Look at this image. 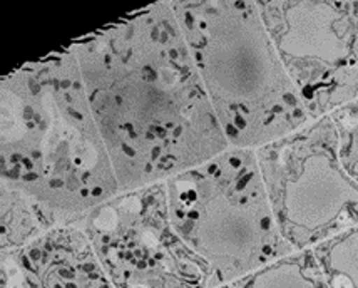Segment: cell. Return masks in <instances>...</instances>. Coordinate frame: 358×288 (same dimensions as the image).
I'll return each instance as SVG.
<instances>
[{
  "label": "cell",
  "mask_w": 358,
  "mask_h": 288,
  "mask_svg": "<svg viewBox=\"0 0 358 288\" xmlns=\"http://www.w3.org/2000/svg\"><path fill=\"white\" fill-rule=\"evenodd\" d=\"M229 146L258 147L310 124L257 0L169 2Z\"/></svg>",
  "instance_id": "cell-3"
},
{
  "label": "cell",
  "mask_w": 358,
  "mask_h": 288,
  "mask_svg": "<svg viewBox=\"0 0 358 288\" xmlns=\"http://www.w3.org/2000/svg\"><path fill=\"white\" fill-rule=\"evenodd\" d=\"M255 151L278 230L295 252L358 224V183L340 159L331 116Z\"/></svg>",
  "instance_id": "cell-5"
},
{
  "label": "cell",
  "mask_w": 358,
  "mask_h": 288,
  "mask_svg": "<svg viewBox=\"0 0 358 288\" xmlns=\"http://www.w3.org/2000/svg\"><path fill=\"white\" fill-rule=\"evenodd\" d=\"M338 133V152L345 169L358 183V99L330 114Z\"/></svg>",
  "instance_id": "cell-12"
},
{
  "label": "cell",
  "mask_w": 358,
  "mask_h": 288,
  "mask_svg": "<svg viewBox=\"0 0 358 288\" xmlns=\"http://www.w3.org/2000/svg\"><path fill=\"white\" fill-rule=\"evenodd\" d=\"M330 288H358V224L313 247Z\"/></svg>",
  "instance_id": "cell-11"
},
{
  "label": "cell",
  "mask_w": 358,
  "mask_h": 288,
  "mask_svg": "<svg viewBox=\"0 0 358 288\" xmlns=\"http://www.w3.org/2000/svg\"><path fill=\"white\" fill-rule=\"evenodd\" d=\"M218 288H229V285H224V287H218Z\"/></svg>",
  "instance_id": "cell-13"
},
{
  "label": "cell",
  "mask_w": 358,
  "mask_h": 288,
  "mask_svg": "<svg viewBox=\"0 0 358 288\" xmlns=\"http://www.w3.org/2000/svg\"><path fill=\"white\" fill-rule=\"evenodd\" d=\"M310 120L358 99V0H257Z\"/></svg>",
  "instance_id": "cell-7"
},
{
  "label": "cell",
  "mask_w": 358,
  "mask_h": 288,
  "mask_svg": "<svg viewBox=\"0 0 358 288\" xmlns=\"http://www.w3.org/2000/svg\"><path fill=\"white\" fill-rule=\"evenodd\" d=\"M166 186L174 230L208 266L210 288L295 252L278 230L255 150L229 147Z\"/></svg>",
  "instance_id": "cell-4"
},
{
  "label": "cell",
  "mask_w": 358,
  "mask_h": 288,
  "mask_svg": "<svg viewBox=\"0 0 358 288\" xmlns=\"http://www.w3.org/2000/svg\"><path fill=\"white\" fill-rule=\"evenodd\" d=\"M0 178L61 226L121 193L72 45L0 80Z\"/></svg>",
  "instance_id": "cell-2"
},
{
  "label": "cell",
  "mask_w": 358,
  "mask_h": 288,
  "mask_svg": "<svg viewBox=\"0 0 358 288\" xmlns=\"http://www.w3.org/2000/svg\"><path fill=\"white\" fill-rule=\"evenodd\" d=\"M229 288H330V285L313 248H306L262 266L233 282Z\"/></svg>",
  "instance_id": "cell-10"
},
{
  "label": "cell",
  "mask_w": 358,
  "mask_h": 288,
  "mask_svg": "<svg viewBox=\"0 0 358 288\" xmlns=\"http://www.w3.org/2000/svg\"><path fill=\"white\" fill-rule=\"evenodd\" d=\"M76 226L116 288H210L208 266L174 230L166 181L119 193Z\"/></svg>",
  "instance_id": "cell-6"
},
{
  "label": "cell",
  "mask_w": 358,
  "mask_h": 288,
  "mask_svg": "<svg viewBox=\"0 0 358 288\" xmlns=\"http://www.w3.org/2000/svg\"><path fill=\"white\" fill-rule=\"evenodd\" d=\"M0 226L2 252H12L59 228L61 223L57 216L39 201L0 185Z\"/></svg>",
  "instance_id": "cell-9"
},
{
  "label": "cell",
  "mask_w": 358,
  "mask_h": 288,
  "mask_svg": "<svg viewBox=\"0 0 358 288\" xmlns=\"http://www.w3.org/2000/svg\"><path fill=\"white\" fill-rule=\"evenodd\" d=\"M121 193L228 151L169 2H156L71 44Z\"/></svg>",
  "instance_id": "cell-1"
},
{
  "label": "cell",
  "mask_w": 358,
  "mask_h": 288,
  "mask_svg": "<svg viewBox=\"0 0 358 288\" xmlns=\"http://www.w3.org/2000/svg\"><path fill=\"white\" fill-rule=\"evenodd\" d=\"M0 288H116L79 226H59L2 252Z\"/></svg>",
  "instance_id": "cell-8"
}]
</instances>
